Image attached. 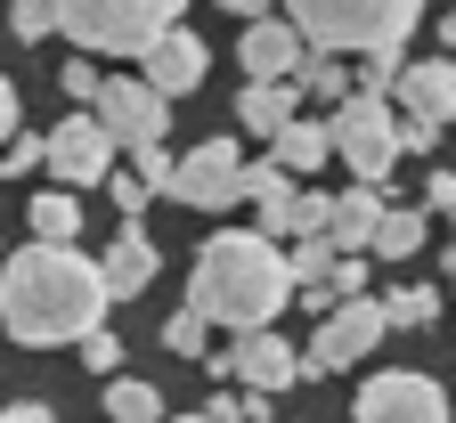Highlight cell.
Masks as SVG:
<instances>
[{
    "label": "cell",
    "mask_w": 456,
    "mask_h": 423,
    "mask_svg": "<svg viewBox=\"0 0 456 423\" xmlns=\"http://www.w3.org/2000/svg\"><path fill=\"white\" fill-rule=\"evenodd\" d=\"M106 269L82 261L74 245H25L0 261V326L25 350H57V342H90L106 326Z\"/></svg>",
    "instance_id": "cell-1"
},
{
    "label": "cell",
    "mask_w": 456,
    "mask_h": 423,
    "mask_svg": "<svg viewBox=\"0 0 456 423\" xmlns=\"http://www.w3.org/2000/svg\"><path fill=\"white\" fill-rule=\"evenodd\" d=\"M294 261L285 245H269L261 228H220L212 245L196 253L188 277V310L204 326H237V334H277V310L294 301Z\"/></svg>",
    "instance_id": "cell-2"
},
{
    "label": "cell",
    "mask_w": 456,
    "mask_h": 423,
    "mask_svg": "<svg viewBox=\"0 0 456 423\" xmlns=\"http://www.w3.org/2000/svg\"><path fill=\"white\" fill-rule=\"evenodd\" d=\"M294 17V33L334 57V49H359V57H399V41L416 33V0H302V9H285Z\"/></svg>",
    "instance_id": "cell-3"
},
{
    "label": "cell",
    "mask_w": 456,
    "mask_h": 423,
    "mask_svg": "<svg viewBox=\"0 0 456 423\" xmlns=\"http://www.w3.org/2000/svg\"><path fill=\"white\" fill-rule=\"evenodd\" d=\"M57 33L90 57H155L163 33H180V9L171 0H66L57 9Z\"/></svg>",
    "instance_id": "cell-4"
},
{
    "label": "cell",
    "mask_w": 456,
    "mask_h": 423,
    "mask_svg": "<svg viewBox=\"0 0 456 423\" xmlns=\"http://www.w3.org/2000/svg\"><path fill=\"white\" fill-rule=\"evenodd\" d=\"M334 155L351 163V188H383L391 163H399V123H391V98H351L334 114Z\"/></svg>",
    "instance_id": "cell-5"
},
{
    "label": "cell",
    "mask_w": 456,
    "mask_h": 423,
    "mask_svg": "<svg viewBox=\"0 0 456 423\" xmlns=\"http://www.w3.org/2000/svg\"><path fill=\"white\" fill-rule=\"evenodd\" d=\"M245 155H237V139H204V147H188L180 155V171H171V204H188V212H228L245 196Z\"/></svg>",
    "instance_id": "cell-6"
},
{
    "label": "cell",
    "mask_w": 456,
    "mask_h": 423,
    "mask_svg": "<svg viewBox=\"0 0 456 423\" xmlns=\"http://www.w3.org/2000/svg\"><path fill=\"white\" fill-rule=\"evenodd\" d=\"M383 334H391V310H383V301H342L334 318H318V342L302 350V375H342V367H359Z\"/></svg>",
    "instance_id": "cell-7"
},
{
    "label": "cell",
    "mask_w": 456,
    "mask_h": 423,
    "mask_svg": "<svg viewBox=\"0 0 456 423\" xmlns=\"http://www.w3.org/2000/svg\"><path fill=\"white\" fill-rule=\"evenodd\" d=\"M98 131L114 139V147H163V131H171V98H155L147 82H131V74H106V90H98Z\"/></svg>",
    "instance_id": "cell-8"
},
{
    "label": "cell",
    "mask_w": 456,
    "mask_h": 423,
    "mask_svg": "<svg viewBox=\"0 0 456 423\" xmlns=\"http://www.w3.org/2000/svg\"><path fill=\"white\" fill-rule=\"evenodd\" d=\"M212 375L237 383V391H253V399H277V391L302 383V350L285 342V334H237V350L212 358Z\"/></svg>",
    "instance_id": "cell-9"
},
{
    "label": "cell",
    "mask_w": 456,
    "mask_h": 423,
    "mask_svg": "<svg viewBox=\"0 0 456 423\" xmlns=\"http://www.w3.org/2000/svg\"><path fill=\"white\" fill-rule=\"evenodd\" d=\"M359 423H448V391H440L432 375H408V367L367 375V391H359Z\"/></svg>",
    "instance_id": "cell-10"
},
{
    "label": "cell",
    "mask_w": 456,
    "mask_h": 423,
    "mask_svg": "<svg viewBox=\"0 0 456 423\" xmlns=\"http://www.w3.org/2000/svg\"><path fill=\"white\" fill-rule=\"evenodd\" d=\"M49 171L66 179V196L90 188V179H114V139L98 131V114H66L49 131Z\"/></svg>",
    "instance_id": "cell-11"
},
{
    "label": "cell",
    "mask_w": 456,
    "mask_h": 423,
    "mask_svg": "<svg viewBox=\"0 0 456 423\" xmlns=\"http://www.w3.org/2000/svg\"><path fill=\"white\" fill-rule=\"evenodd\" d=\"M237 57H245V82H285V74H302V57H310V41L294 33V17H253L245 25V41H237Z\"/></svg>",
    "instance_id": "cell-12"
},
{
    "label": "cell",
    "mask_w": 456,
    "mask_h": 423,
    "mask_svg": "<svg viewBox=\"0 0 456 423\" xmlns=\"http://www.w3.org/2000/svg\"><path fill=\"white\" fill-rule=\"evenodd\" d=\"M399 114L448 131V123H456V57H424V66L399 74Z\"/></svg>",
    "instance_id": "cell-13"
},
{
    "label": "cell",
    "mask_w": 456,
    "mask_h": 423,
    "mask_svg": "<svg viewBox=\"0 0 456 423\" xmlns=\"http://www.w3.org/2000/svg\"><path fill=\"white\" fill-rule=\"evenodd\" d=\"M204 66H212V49L180 25V33H163V41H155V57H147V74H139V82H147L155 98H188V90H204Z\"/></svg>",
    "instance_id": "cell-14"
},
{
    "label": "cell",
    "mask_w": 456,
    "mask_h": 423,
    "mask_svg": "<svg viewBox=\"0 0 456 423\" xmlns=\"http://www.w3.org/2000/svg\"><path fill=\"white\" fill-rule=\"evenodd\" d=\"M383 220H391L383 188H342V196H334V220H326V245H342V253H375Z\"/></svg>",
    "instance_id": "cell-15"
},
{
    "label": "cell",
    "mask_w": 456,
    "mask_h": 423,
    "mask_svg": "<svg viewBox=\"0 0 456 423\" xmlns=\"http://www.w3.org/2000/svg\"><path fill=\"white\" fill-rule=\"evenodd\" d=\"M237 123L277 147L285 131L302 123V90H294V82H245V90H237Z\"/></svg>",
    "instance_id": "cell-16"
},
{
    "label": "cell",
    "mask_w": 456,
    "mask_h": 423,
    "mask_svg": "<svg viewBox=\"0 0 456 423\" xmlns=\"http://www.w3.org/2000/svg\"><path fill=\"white\" fill-rule=\"evenodd\" d=\"M98 269H106V293H114V301H123V293H147V285H155V269H163V261H155V236H147L139 220H123V236L106 245V261H98Z\"/></svg>",
    "instance_id": "cell-17"
},
{
    "label": "cell",
    "mask_w": 456,
    "mask_h": 423,
    "mask_svg": "<svg viewBox=\"0 0 456 423\" xmlns=\"http://www.w3.org/2000/svg\"><path fill=\"white\" fill-rule=\"evenodd\" d=\"M326 155H334V123H318V114H302V123H294V131L277 139V155H269V163H277L285 179H302V171H318Z\"/></svg>",
    "instance_id": "cell-18"
},
{
    "label": "cell",
    "mask_w": 456,
    "mask_h": 423,
    "mask_svg": "<svg viewBox=\"0 0 456 423\" xmlns=\"http://www.w3.org/2000/svg\"><path fill=\"white\" fill-rule=\"evenodd\" d=\"M74 236H82V196L41 188L33 196V245H74Z\"/></svg>",
    "instance_id": "cell-19"
},
{
    "label": "cell",
    "mask_w": 456,
    "mask_h": 423,
    "mask_svg": "<svg viewBox=\"0 0 456 423\" xmlns=\"http://www.w3.org/2000/svg\"><path fill=\"white\" fill-rule=\"evenodd\" d=\"M106 423H163V391L139 375H114L106 383Z\"/></svg>",
    "instance_id": "cell-20"
},
{
    "label": "cell",
    "mask_w": 456,
    "mask_h": 423,
    "mask_svg": "<svg viewBox=\"0 0 456 423\" xmlns=\"http://www.w3.org/2000/svg\"><path fill=\"white\" fill-rule=\"evenodd\" d=\"M294 90H302V98H334V106H351V98H359V90H351V74H342L334 57H318V49L302 57V74H294Z\"/></svg>",
    "instance_id": "cell-21"
},
{
    "label": "cell",
    "mask_w": 456,
    "mask_h": 423,
    "mask_svg": "<svg viewBox=\"0 0 456 423\" xmlns=\"http://www.w3.org/2000/svg\"><path fill=\"white\" fill-rule=\"evenodd\" d=\"M383 310H391V326H399V334H424V326L440 318V293H432V285H399Z\"/></svg>",
    "instance_id": "cell-22"
},
{
    "label": "cell",
    "mask_w": 456,
    "mask_h": 423,
    "mask_svg": "<svg viewBox=\"0 0 456 423\" xmlns=\"http://www.w3.org/2000/svg\"><path fill=\"white\" fill-rule=\"evenodd\" d=\"M408 253H424V212H391L375 236V261H408Z\"/></svg>",
    "instance_id": "cell-23"
},
{
    "label": "cell",
    "mask_w": 456,
    "mask_h": 423,
    "mask_svg": "<svg viewBox=\"0 0 456 423\" xmlns=\"http://www.w3.org/2000/svg\"><path fill=\"white\" fill-rule=\"evenodd\" d=\"M57 90H66L74 106H98V90H106V74L90 66V57H66V66H57Z\"/></svg>",
    "instance_id": "cell-24"
},
{
    "label": "cell",
    "mask_w": 456,
    "mask_h": 423,
    "mask_svg": "<svg viewBox=\"0 0 456 423\" xmlns=\"http://www.w3.org/2000/svg\"><path fill=\"white\" fill-rule=\"evenodd\" d=\"M171 171H180V155H171V147H139V155H131V179H147L155 196L171 188Z\"/></svg>",
    "instance_id": "cell-25"
},
{
    "label": "cell",
    "mask_w": 456,
    "mask_h": 423,
    "mask_svg": "<svg viewBox=\"0 0 456 423\" xmlns=\"http://www.w3.org/2000/svg\"><path fill=\"white\" fill-rule=\"evenodd\" d=\"M204 334H212V326H204L196 310H180V318L163 326V350H180V358H204Z\"/></svg>",
    "instance_id": "cell-26"
},
{
    "label": "cell",
    "mask_w": 456,
    "mask_h": 423,
    "mask_svg": "<svg viewBox=\"0 0 456 423\" xmlns=\"http://www.w3.org/2000/svg\"><path fill=\"white\" fill-rule=\"evenodd\" d=\"M399 74H408L399 57H367V66H359V98H383V90H399Z\"/></svg>",
    "instance_id": "cell-27"
},
{
    "label": "cell",
    "mask_w": 456,
    "mask_h": 423,
    "mask_svg": "<svg viewBox=\"0 0 456 423\" xmlns=\"http://www.w3.org/2000/svg\"><path fill=\"white\" fill-rule=\"evenodd\" d=\"M33 163H49V139H17V147H0V179H25Z\"/></svg>",
    "instance_id": "cell-28"
},
{
    "label": "cell",
    "mask_w": 456,
    "mask_h": 423,
    "mask_svg": "<svg viewBox=\"0 0 456 423\" xmlns=\"http://www.w3.org/2000/svg\"><path fill=\"white\" fill-rule=\"evenodd\" d=\"M82 367H90V375H114V367H123V342H114V334L98 326V334L82 342Z\"/></svg>",
    "instance_id": "cell-29"
},
{
    "label": "cell",
    "mask_w": 456,
    "mask_h": 423,
    "mask_svg": "<svg viewBox=\"0 0 456 423\" xmlns=\"http://www.w3.org/2000/svg\"><path fill=\"white\" fill-rule=\"evenodd\" d=\"M25 139V106H17V82L0 74V147H17Z\"/></svg>",
    "instance_id": "cell-30"
},
{
    "label": "cell",
    "mask_w": 456,
    "mask_h": 423,
    "mask_svg": "<svg viewBox=\"0 0 456 423\" xmlns=\"http://www.w3.org/2000/svg\"><path fill=\"white\" fill-rule=\"evenodd\" d=\"M106 188H114V204H123V220H139V212L155 204V188H147V179H131V171H123V179H106Z\"/></svg>",
    "instance_id": "cell-31"
},
{
    "label": "cell",
    "mask_w": 456,
    "mask_h": 423,
    "mask_svg": "<svg viewBox=\"0 0 456 423\" xmlns=\"http://www.w3.org/2000/svg\"><path fill=\"white\" fill-rule=\"evenodd\" d=\"M9 25H17L25 41H41V33H57V9H49V0H25V9H17Z\"/></svg>",
    "instance_id": "cell-32"
},
{
    "label": "cell",
    "mask_w": 456,
    "mask_h": 423,
    "mask_svg": "<svg viewBox=\"0 0 456 423\" xmlns=\"http://www.w3.org/2000/svg\"><path fill=\"white\" fill-rule=\"evenodd\" d=\"M432 147H440L432 123H399V155H432Z\"/></svg>",
    "instance_id": "cell-33"
},
{
    "label": "cell",
    "mask_w": 456,
    "mask_h": 423,
    "mask_svg": "<svg viewBox=\"0 0 456 423\" xmlns=\"http://www.w3.org/2000/svg\"><path fill=\"white\" fill-rule=\"evenodd\" d=\"M424 204H432V212H456V171H432V179H424Z\"/></svg>",
    "instance_id": "cell-34"
},
{
    "label": "cell",
    "mask_w": 456,
    "mask_h": 423,
    "mask_svg": "<svg viewBox=\"0 0 456 423\" xmlns=\"http://www.w3.org/2000/svg\"><path fill=\"white\" fill-rule=\"evenodd\" d=\"M0 423H57V415H49L41 399H17V407H0Z\"/></svg>",
    "instance_id": "cell-35"
},
{
    "label": "cell",
    "mask_w": 456,
    "mask_h": 423,
    "mask_svg": "<svg viewBox=\"0 0 456 423\" xmlns=\"http://www.w3.org/2000/svg\"><path fill=\"white\" fill-rule=\"evenodd\" d=\"M440 41H448V49H456V9H448V17H440Z\"/></svg>",
    "instance_id": "cell-36"
},
{
    "label": "cell",
    "mask_w": 456,
    "mask_h": 423,
    "mask_svg": "<svg viewBox=\"0 0 456 423\" xmlns=\"http://www.w3.org/2000/svg\"><path fill=\"white\" fill-rule=\"evenodd\" d=\"M180 423H212V415H180Z\"/></svg>",
    "instance_id": "cell-37"
},
{
    "label": "cell",
    "mask_w": 456,
    "mask_h": 423,
    "mask_svg": "<svg viewBox=\"0 0 456 423\" xmlns=\"http://www.w3.org/2000/svg\"><path fill=\"white\" fill-rule=\"evenodd\" d=\"M448 269H456V245H448Z\"/></svg>",
    "instance_id": "cell-38"
}]
</instances>
